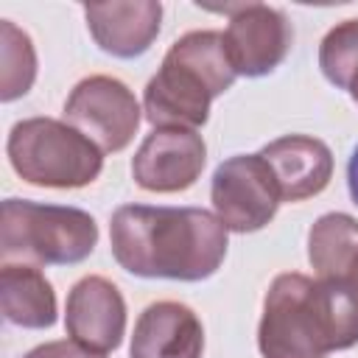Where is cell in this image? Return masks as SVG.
<instances>
[{
  "label": "cell",
  "instance_id": "cell-1",
  "mask_svg": "<svg viewBox=\"0 0 358 358\" xmlns=\"http://www.w3.org/2000/svg\"><path fill=\"white\" fill-rule=\"evenodd\" d=\"M115 260L137 277L204 280L227 255V227L199 207L126 204L109 224Z\"/></svg>",
  "mask_w": 358,
  "mask_h": 358
},
{
  "label": "cell",
  "instance_id": "cell-2",
  "mask_svg": "<svg viewBox=\"0 0 358 358\" xmlns=\"http://www.w3.org/2000/svg\"><path fill=\"white\" fill-rule=\"evenodd\" d=\"M263 358H324L358 344V294L338 280L274 277L257 330Z\"/></svg>",
  "mask_w": 358,
  "mask_h": 358
},
{
  "label": "cell",
  "instance_id": "cell-3",
  "mask_svg": "<svg viewBox=\"0 0 358 358\" xmlns=\"http://www.w3.org/2000/svg\"><path fill=\"white\" fill-rule=\"evenodd\" d=\"M235 81L224 34L190 31L171 45L159 73L145 84L143 106L159 129H196L207 123L210 101Z\"/></svg>",
  "mask_w": 358,
  "mask_h": 358
},
{
  "label": "cell",
  "instance_id": "cell-4",
  "mask_svg": "<svg viewBox=\"0 0 358 358\" xmlns=\"http://www.w3.org/2000/svg\"><path fill=\"white\" fill-rule=\"evenodd\" d=\"M98 227L90 213L59 204L6 199L0 210V255L34 263H78L92 255Z\"/></svg>",
  "mask_w": 358,
  "mask_h": 358
},
{
  "label": "cell",
  "instance_id": "cell-5",
  "mask_svg": "<svg viewBox=\"0 0 358 358\" xmlns=\"http://www.w3.org/2000/svg\"><path fill=\"white\" fill-rule=\"evenodd\" d=\"M8 159L28 185L39 187H84L103 168L92 140L50 117L20 120L8 134Z\"/></svg>",
  "mask_w": 358,
  "mask_h": 358
},
{
  "label": "cell",
  "instance_id": "cell-6",
  "mask_svg": "<svg viewBox=\"0 0 358 358\" xmlns=\"http://www.w3.org/2000/svg\"><path fill=\"white\" fill-rule=\"evenodd\" d=\"M210 199L218 221L232 232L263 229L282 201L274 173L260 154L224 159L213 173Z\"/></svg>",
  "mask_w": 358,
  "mask_h": 358
},
{
  "label": "cell",
  "instance_id": "cell-7",
  "mask_svg": "<svg viewBox=\"0 0 358 358\" xmlns=\"http://www.w3.org/2000/svg\"><path fill=\"white\" fill-rule=\"evenodd\" d=\"M64 117L98 148L123 151L140 126V103L123 81L112 76H90L73 87L64 103Z\"/></svg>",
  "mask_w": 358,
  "mask_h": 358
},
{
  "label": "cell",
  "instance_id": "cell-8",
  "mask_svg": "<svg viewBox=\"0 0 358 358\" xmlns=\"http://www.w3.org/2000/svg\"><path fill=\"white\" fill-rule=\"evenodd\" d=\"M227 11L229 25L224 31V48L235 76L257 78L271 73L291 48V25L285 14L263 3H246Z\"/></svg>",
  "mask_w": 358,
  "mask_h": 358
},
{
  "label": "cell",
  "instance_id": "cell-9",
  "mask_svg": "<svg viewBox=\"0 0 358 358\" xmlns=\"http://www.w3.org/2000/svg\"><path fill=\"white\" fill-rule=\"evenodd\" d=\"M207 162V145L193 129H154L131 159V176L143 190L176 193L190 187Z\"/></svg>",
  "mask_w": 358,
  "mask_h": 358
},
{
  "label": "cell",
  "instance_id": "cell-10",
  "mask_svg": "<svg viewBox=\"0 0 358 358\" xmlns=\"http://www.w3.org/2000/svg\"><path fill=\"white\" fill-rule=\"evenodd\" d=\"M64 327L87 350H115L126 330V305L120 291L103 277H84L67 294Z\"/></svg>",
  "mask_w": 358,
  "mask_h": 358
},
{
  "label": "cell",
  "instance_id": "cell-11",
  "mask_svg": "<svg viewBox=\"0 0 358 358\" xmlns=\"http://www.w3.org/2000/svg\"><path fill=\"white\" fill-rule=\"evenodd\" d=\"M260 157L274 173L282 201H302L322 193L333 176L330 148L308 134H285L268 143Z\"/></svg>",
  "mask_w": 358,
  "mask_h": 358
},
{
  "label": "cell",
  "instance_id": "cell-12",
  "mask_svg": "<svg viewBox=\"0 0 358 358\" xmlns=\"http://www.w3.org/2000/svg\"><path fill=\"white\" fill-rule=\"evenodd\" d=\"M87 28L101 50L134 59L151 48L159 34L162 6L154 0H134V3H90L84 6Z\"/></svg>",
  "mask_w": 358,
  "mask_h": 358
},
{
  "label": "cell",
  "instance_id": "cell-13",
  "mask_svg": "<svg viewBox=\"0 0 358 358\" xmlns=\"http://www.w3.org/2000/svg\"><path fill=\"white\" fill-rule=\"evenodd\" d=\"M204 327L182 302L148 305L131 336V358H201Z\"/></svg>",
  "mask_w": 358,
  "mask_h": 358
},
{
  "label": "cell",
  "instance_id": "cell-14",
  "mask_svg": "<svg viewBox=\"0 0 358 358\" xmlns=\"http://www.w3.org/2000/svg\"><path fill=\"white\" fill-rule=\"evenodd\" d=\"M308 260L322 280H338L358 294V221L347 213L322 215L308 232Z\"/></svg>",
  "mask_w": 358,
  "mask_h": 358
},
{
  "label": "cell",
  "instance_id": "cell-15",
  "mask_svg": "<svg viewBox=\"0 0 358 358\" xmlns=\"http://www.w3.org/2000/svg\"><path fill=\"white\" fill-rule=\"evenodd\" d=\"M3 316L20 327H50L56 322V294L45 274L25 263H3L0 271Z\"/></svg>",
  "mask_w": 358,
  "mask_h": 358
},
{
  "label": "cell",
  "instance_id": "cell-16",
  "mask_svg": "<svg viewBox=\"0 0 358 358\" xmlns=\"http://www.w3.org/2000/svg\"><path fill=\"white\" fill-rule=\"evenodd\" d=\"M36 78V53L25 31L11 20H0V98L14 101L31 90Z\"/></svg>",
  "mask_w": 358,
  "mask_h": 358
},
{
  "label": "cell",
  "instance_id": "cell-17",
  "mask_svg": "<svg viewBox=\"0 0 358 358\" xmlns=\"http://www.w3.org/2000/svg\"><path fill=\"white\" fill-rule=\"evenodd\" d=\"M319 67L330 84L350 90L358 76V20H344L327 31L319 48Z\"/></svg>",
  "mask_w": 358,
  "mask_h": 358
},
{
  "label": "cell",
  "instance_id": "cell-18",
  "mask_svg": "<svg viewBox=\"0 0 358 358\" xmlns=\"http://www.w3.org/2000/svg\"><path fill=\"white\" fill-rule=\"evenodd\" d=\"M25 358H103L95 350H87L78 341H48L36 350H31Z\"/></svg>",
  "mask_w": 358,
  "mask_h": 358
},
{
  "label": "cell",
  "instance_id": "cell-19",
  "mask_svg": "<svg viewBox=\"0 0 358 358\" xmlns=\"http://www.w3.org/2000/svg\"><path fill=\"white\" fill-rule=\"evenodd\" d=\"M347 185H350V196H352V201L358 204V148L352 151L350 165H347Z\"/></svg>",
  "mask_w": 358,
  "mask_h": 358
},
{
  "label": "cell",
  "instance_id": "cell-20",
  "mask_svg": "<svg viewBox=\"0 0 358 358\" xmlns=\"http://www.w3.org/2000/svg\"><path fill=\"white\" fill-rule=\"evenodd\" d=\"M350 95H352V101L358 103V76L352 78V84H350Z\"/></svg>",
  "mask_w": 358,
  "mask_h": 358
}]
</instances>
